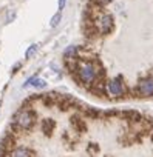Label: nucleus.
<instances>
[{
  "instance_id": "39448f33",
  "label": "nucleus",
  "mask_w": 153,
  "mask_h": 157,
  "mask_svg": "<svg viewBox=\"0 0 153 157\" xmlns=\"http://www.w3.org/2000/svg\"><path fill=\"white\" fill-rule=\"evenodd\" d=\"M107 91L113 97H121L124 94V86L119 78H111V80L107 82Z\"/></svg>"
},
{
  "instance_id": "f257e3e1",
  "label": "nucleus",
  "mask_w": 153,
  "mask_h": 157,
  "mask_svg": "<svg viewBox=\"0 0 153 157\" xmlns=\"http://www.w3.org/2000/svg\"><path fill=\"white\" fill-rule=\"evenodd\" d=\"M76 71H78L79 80H81L84 85H87V86H91V85L98 80L99 69H98V66H96L93 62H90V60H82V62H79Z\"/></svg>"
},
{
  "instance_id": "6e6552de",
  "label": "nucleus",
  "mask_w": 153,
  "mask_h": 157,
  "mask_svg": "<svg viewBox=\"0 0 153 157\" xmlns=\"http://www.w3.org/2000/svg\"><path fill=\"white\" fill-rule=\"evenodd\" d=\"M60 20H62V11H57V13H56V14L51 17V20H50V26H51V28L59 26Z\"/></svg>"
},
{
  "instance_id": "1a4fd4ad",
  "label": "nucleus",
  "mask_w": 153,
  "mask_h": 157,
  "mask_svg": "<svg viewBox=\"0 0 153 157\" xmlns=\"http://www.w3.org/2000/svg\"><path fill=\"white\" fill-rule=\"evenodd\" d=\"M37 49H39V45H37V43H33V45L25 51V59H31V57L37 52Z\"/></svg>"
},
{
  "instance_id": "0eeeda50",
  "label": "nucleus",
  "mask_w": 153,
  "mask_h": 157,
  "mask_svg": "<svg viewBox=\"0 0 153 157\" xmlns=\"http://www.w3.org/2000/svg\"><path fill=\"white\" fill-rule=\"evenodd\" d=\"M11 157H31V152L30 149L26 148H16L11 154Z\"/></svg>"
},
{
  "instance_id": "f8f14e48",
  "label": "nucleus",
  "mask_w": 153,
  "mask_h": 157,
  "mask_svg": "<svg viewBox=\"0 0 153 157\" xmlns=\"http://www.w3.org/2000/svg\"><path fill=\"white\" fill-rule=\"evenodd\" d=\"M65 5H66V0H59V3H57V6H59V11H63Z\"/></svg>"
},
{
  "instance_id": "20e7f679",
  "label": "nucleus",
  "mask_w": 153,
  "mask_h": 157,
  "mask_svg": "<svg viewBox=\"0 0 153 157\" xmlns=\"http://www.w3.org/2000/svg\"><path fill=\"white\" fill-rule=\"evenodd\" d=\"M138 93L142 97L153 96V77L142 78V80L139 82V85H138Z\"/></svg>"
},
{
  "instance_id": "9b49d317",
  "label": "nucleus",
  "mask_w": 153,
  "mask_h": 157,
  "mask_svg": "<svg viewBox=\"0 0 153 157\" xmlns=\"http://www.w3.org/2000/svg\"><path fill=\"white\" fill-rule=\"evenodd\" d=\"M96 2H98V5H101V6H105V5L111 3L113 0H96Z\"/></svg>"
},
{
  "instance_id": "ddd939ff",
  "label": "nucleus",
  "mask_w": 153,
  "mask_h": 157,
  "mask_svg": "<svg viewBox=\"0 0 153 157\" xmlns=\"http://www.w3.org/2000/svg\"><path fill=\"white\" fill-rule=\"evenodd\" d=\"M14 19H16V13L13 11V13H10V14H8V19H6V20H8V22H13Z\"/></svg>"
},
{
  "instance_id": "423d86ee",
  "label": "nucleus",
  "mask_w": 153,
  "mask_h": 157,
  "mask_svg": "<svg viewBox=\"0 0 153 157\" xmlns=\"http://www.w3.org/2000/svg\"><path fill=\"white\" fill-rule=\"evenodd\" d=\"M78 51H79V48L76 46V45L66 46V49L63 51V59H65V60H73V59H76V56H78Z\"/></svg>"
},
{
  "instance_id": "f03ea898",
  "label": "nucleus",
  "mask_w": 153,
  "mask_h": 157,
  "mask_svg": "<svg viewBox=\"0 0 153 157\" xmlns=\"http://www.w3.org/2000/svg\"><path fill=\"white\" fill-rule=\"evenodd\" d=\"M34 120H36V114L31 109H22L16 116V123L22 129H31L34 125Z\"/></svg>"
},
{
  "instance_id": "9d476101",
  "label": "nucleus",
  "mask_w": 153,
  "mask_h": 157,
  "mask_svg": "<svg viewBox=\"0 0 153 157\" xmlns=\"http://www.w3.org/2000/svg\"><path fill=\"white\" fill-rule=\"evenodd\" d=\"M42 126H43V131H45L46 134H50V131L54 128V122H53L51 119H45L43 123H42Z\"/></svg>"
},
{
  "instance_id": "7ed1b4c3",
  "label": "nucleus",
  "mask_w": 153,
  "mask_h": 157,
  "mask_svg": "<svg viewBox=\"0 0 153 157\" xmlns=\"http://www.w3.org/2000/svg\"><path fill=\"white\" fill-rule=\"evenodd\" d=\"M96 26H98L101 34H110L113 31V28H115V20H113V17L110 14L105 13V14L99 16V19L96 22Z\"/></svg>"
}]
</instances>
